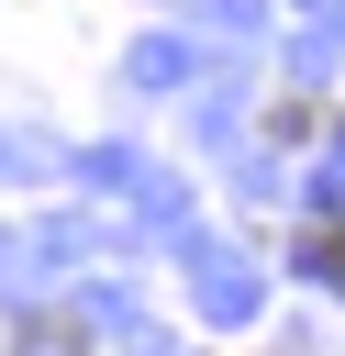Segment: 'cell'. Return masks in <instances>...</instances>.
<instances>
[{
  "label": "cell",
  "instance_id": "obj_1",
  "mask_svg": "<svg viewBox=\"0 0 345 356\" xmlns=\"http://www.w3.org/2000/svg\"><path fill=\"white\" fill-rule=\"evenodd\" d=\"M312 267H323V278H345V222H312Z\"/></svg>",
  "mask_w": 345,
  "mask_h": 356
}]
</instances>
